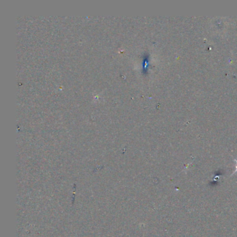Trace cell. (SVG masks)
<instances>
[{
	"label": "cell",
	"mask_w": 237,
	"mask_h": 237,
	"mask_svg": "<svg viewBox=\"0 0 237 237\" xmlns=\"http://www.w3.org/2000/svg\"><path fill=\"white\" fill-rule=\"evenodd\" d=\"M236 169H237V164H236ZM236 171H237V170H236Z\"/></svg>",
	"instance_id": "obj_1"
}]
</instances>
